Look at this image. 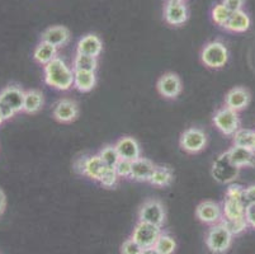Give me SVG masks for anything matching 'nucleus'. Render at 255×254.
<instances>
[{
	"label": "nucleus",
	"mask_w": 255,
	"mask_h": 254,
	"mask_svg": "<svg viewBox=\"0 0 255 254\" xmlns=\"http://www.w3.org/2000/svg\"><path fill=\"white\" fill-rule=\"evenodd\" d=\"M160 235H161V228L138 221L132 232L131 238L142 248H149V247H155Z\"/></svg>",
	"instance_id": "1a4fd4ad"
},
{
	"label": "nucleus",
	"mask_w": 255,
	"mask_h": 254,
	"mask_svg": "<svg viewBox=\"0 0 255 254\" xmlns=\"http://www.w3.org/2000/svg\"><path fill=\"white\" fill-rule=\"evenodd\" d=\"M250 24H252V22H250L249 15L244 10H238L231 13L230 18L224 25V28L226 31L243 33V32H247L249 29Z\"/></svg>",
	"instance_id": "4be33fe9"
},
{
	"label": "nucleus",
	"mask_w": 255,
	"mask_h": 254,
	"mask_svg": "<svg viewBox=\"0 0 255 254\" xmlns=\"http://www.w3.org/2000/svg\"><path fill=\"white\" fill-rule=\"evenodd\" d=\"M222 224L226 225V228L233 233V235H238L240 233L245 232L247 228L249 227L247 223V220L244 219H239V220H221Z\"/></svg>",
	"instance_id": "2f4dec72"
},
{
	"label": "nucleus",
	"mask_w": 255,
	"mask_h": 254,
	"mask_svg": "<svg viewBox=\"0 0 255 254\" xmlns=\"http://www.w3.org/2000/svg\"><path fill=\"white\" fill-rule=\"evenodd\" d=\"M120 178H131L132 162L127 159H120L115 167Z\"/></svg>",
	"instance_id": "72a5a7b5"
},
{
	"label": "nucleus",
	"mask_w": 255,
	"mask_h": 254,
	"mask_svg": "<svg viewBox=\"0 0 255 254\" xmlns=\"http://www.w3.org/2000/svg\"><path fill=\"white\" fill-rule=\"evenodd\" d=\"M103 50V42L97 34H85L84 37L79 39L76 45V53L92 56V57H98Z\"/></svg>",
	"instance_id": "f3484780"
},
{
	"label": "nucleus",
	"mask_w": 255,
	"mask_h": 254,
	"mask_svg": "<svg viewBox=\"0 0 255 254\" xmlns=\"http://www.w3.org/2000/svg\"><path fill=\"white\" fill-rule=\"evenodd\" d=\"M118 178H120V177H118L115 168H107L104 174L102 176L101 181H99V183L106 188H112L117 185Z\"/></svg>",
	"instance_id": "473e14b6"
},
{
	"label": "nucleus",
	"mask_w": 255,
	"mask_h": 254,
	"mask_svg": "<svg viewBox=\"0 0 255 254\" xmlns=\"http://www.w3.org/2000/svg\"><path fill=\"white\" fill-rule=\"evenodd\" d=\"M0 113L3 115L4 120L5 121L10 120V118H13L15 115H17V113H15V112L13 111L10 107L5 106V104H3V103H0Z\"/></svg>",
	"instance_id": "58836bf2"
},
{
	"label": "nucleus",
	"mask_w": 255,
	"mask_h": 254,
	"mask_svg": "<svg viewBox=\"0 0 255 254\" xmlns=\"http://www.w3.org/2000/svg\"><path fill=\"white\" fill-rule=\"evenodd\" d=\"M213 125L226 136H233L240 129V117H239L238 112L227 108V107H222L215 112Z\"/></svg>",
	"instance_id": "423d86ee"
},
{
	"label": "nucleus",
	"mask_w": 255,
	"mask_h": 254,
	"mask_svg": "<svg viewBox=\"0 0 255 254\" xmlns=\"http://www.w3.org/2000/svg\"><path fill=\"white\" fill-rule=\"evenodd\" d=\"M70 39V31L64 25H52L42 32L41 34V41L47 42L55 47H62Z\"/></svg>",
	"instance_id": "dca6fc26"
},
{
	"label": "nucleus",
	"mask_w": 255,
	"mask_h": 254,
	"mask_svg": "<svg viewBox=\"0 0 255 254\" xmlns=\"http://www.w3.org/2000/svg\"><path fill=\"white\" fill-rule=\"evenodd\" d=\"M244 3L245 0H222V4H224L231 13L238 10H243Z\"/></svg>",
	"instance_id": "c9c22d12"
},
{
	"label": "nucleus",
	"mask_w": 255,
	"mask_h": 254,
	"mask_svg": "<svg viewBox=\"0 0 255 254\" xmlns=\"http://www.w3.org/2000/svg\"><path fill=\"white\" fill-rule=\"evenodd\" d=\"M244 204L245 207L250 204H255V185L244 188Z\"/></svg>",
	"instance_id": "4c0bfd02"
},
{
	"label": "nucleus",
	"mask_w": 255,
	"mask_h": 254,
	"mask_svg": "<svg viewBox=\"0 0 255 254\" xmlns=\"http://www.w3.org/2000/svg\"><path fill=\"white\" fill-rule=\"evenodd\" d=\"M99 157L102 158L104 164H106L108 168H115L116 164L118 163V160L121 159L115 145L104 146V148L99 151Z\"/></svg>",
	"instance_id": "c756f323"
},
{
	"label": "nucleus",
	"mask_w": 255,
	"mask_h": 254,
	"mask_svg": "<svg viewBox=\"0 0 255 254\" xmlns=\"http://www.w3.org/2000/svg\"><path fill=\"white\" fill-rule=\"evenodd\" d=\"M250 102V93L245 88H234L225 97V107L240 112L248 107Z\"/></svg>",
	"instance_id": "a211bd4d"
},
{
	"label": "nucleus",
	"mask_w": 255,
	"mask_h": 254,
	"mask_svg": "<svg viewBox=\"0 0 255 254\" xmlns=\"http://www.w3.org/2000/svg\"><path fill=\"white\" fill-rule=\"evenodd\" d=\"M233 233L222 223L215 224L206 235V244L213 254H222L229 251L233 243Z\"/></svg>",
	"instance_id": "7ed1b4c3"
},
{
	"label": "nucleus",
	"mask_w": 255,
	"mask_h": 254,
	"mask_svg": "<svg viewBox=\"0 0 255 254\" xmlns=\"http://www.w3.org/2000/svg\"><path fill=\"white\" fill-rule=\"evenodd\" d=\"M155 248L161 254H173L177 249V243H175L171 235L166 234V233H161L156 244H155Z\"/></svg>",
	"instance_id": "c85d7f7f"
},
{
	"label": "nucleus",
	"mask_w": 255,
	"mask_h": 254,
	"mask_svg": "<svg viewBox=\"0 0 255 254\" xmlns=\"http://www.w3.org/2000/svg\"><path fill=\"white\" fill-rule=\"evenodd\" d=\"M5 122V120H4V117H3V115H1V113H0V126L3 125V123Z\"/></svg>",
	"instance_id": "79ce46f5"
},
{
	"label": "nucleus",
	"mask_w": 255,
	"mask_h": 254,
	"mask_svg": "<svg viewBox=\"0 0 255 254\" xmlns=\"http://www.w3.org/2000/svg\"><path fill=\"white\" fill-rule=\"evenodd\" d=\"M156 165L147 158L140 157L132 162L131 178L137 182H150Z\"/></svg>",
	"instance_id": "6ab92c4d"
},
{
	"label": "nucleus",
	"mask_w": 255,
	"mask_h": 254,
	"mask_svg": "<svg viewBox=\"0 0 255 254\" xmlns=\"http://www.w3.org/2000/svg\"><path fill=\"white\" fill-rule=\"evenodd\" d=\"M171 181H173V172H171L170 168L156 165L154 174L150 179V183L156 186V187H166V186L170 185Z\"/></svg>",
	"instance_id": "bb28decb"
},
{
	"label": "nucleus",
	"mask_w": 255,
	"mask_h": 254,
	"mask_svg": "<svg viewBox=\"0 0 255 254\" xmlns=\"http://www.w3.org/2000/svg\"><path fill=\"white\" fill-rule=\"evenodd\" d=\"M166 213L165 207L159 200H149L143 202L138 210V221L152 224L161 228L165 224Z\"/></svg>",
	"instance_id": "0eeeda50"
},
{
	"label": "nucleus",
	"mask_w": 255,
	"mask_h": 254,
	"mask_svg": "<svg viewBox=\"0 0 255 254\" xmlns=\"http://www.w3.org/2000/svg\"><path fill=\"white\" fill-rule=\"evenodd\" d=\"M245 220L250 228L255 229V204H250L245 207Z\"/></svg>",
	"instance_id": "e433bc0d"
},
{
	"label": "nucleus",
	"mask_w": 255,
	"mask_h": 254,
	"mask_svg": "<svg viewBox=\"0 0 255 254\" xmlns=\"http://www.w3.org/2000/svg\"><path fill=\"white\" fill-rule=\"evenodd\" d=\"M179 145L185 153L197 154L207 145V135L198 127H191L180 135Z\"/></svg>",
	"instance_id": "6e6552de"
},
{
	"label": "nucleus",
	"mask_w": 255,
	"mask_h": 254,
	"mask_svg": "<svg viewBox=\"0 0 255 254\" xmlns=\"http://www.w3.org/2000/svg\"><path fill=\"white\" fill-rule=\"evenodd\" d=\"M211 15H212V20L216 23L220 27H224L227 23L229 18L231 15V11L226 8L222 3L216 4V5L212 8V11H211Z\"/></svg>",
	"instance_id": "7c9ffc66"
},
{
	"label": "nucleus",
	"mask_w": 255,
	"mask_h": 254,
	"mask_svg": "<svg viewBox=\"0 0 255 254\" xmlns=\"http://www.w3.org/2000/svg\"><path fill=\"white\" fill-rule=\"evenodd\" d=\"M45 99L43 94L39 90L31 89L24 93V101H23V109L22 112L28 113V115H34L43 107Z\"/></svg>",
	"instance_id": "b1692460"
},
{
	"label": "nucleus",
	"mask_w": 255,
	"mask_h": 254,
	"mask_svg": "<svg viewBox=\"0 0 255 254\" xmlns=\"http://www.w3.org/2000/svg\"><path fill=\"white\" fill-rule=\"evenodd\" d=\"M212 177L221 185H230L239 177L240 168L236 167L229 158V154L224 153L212 164Z\"/></svg>",
	"instance_id": "39448f33"
},
{
	"label": "nucleus",
	"mask_w": 255,
	"mask_h": 254,
	"mask_svg": "<svg viewBox=\"0 0 255 254\" xmlns=\"http://www.w3.org/2000/svg\"><path fill=\"white\" fill-rule=\"evenodd\" d=\"M97 67H98V60H97V57L76 53L73 60L74 71H93V73H96Z\"/></svg>",
	"instance_id": "a878e982"
},
{
	"label": "nucleus",
	"mask_w": 255,
	"mask_h": 254,
	"mask_svg": "<svg viewBox=\"0 0 255 254\" xmlns=\"http://www.w3.org/2000/svg\"><path fill=\"white\" fill-rule=\"evenodd\" d=\"M142 247L138 246L132 238L127 239L124 242V244L121 246V253L122 254H141L142 252Z\"/></svg>",
	"instance_id": "f704fd0d"
},
{
	"label": "nucleus",
	"mask_w": 255,
	"mask_h": 254,
	"mask_svg": "<svg viewBox=\"0 0 255 254\" xmlns=\"http://www.w3.org/2000/svg\"><path fill=\"white\" fill-rule=\"evenodd\" d=\"M107 168L108 167L104 164L102 158L99 157V154H97V155H90V157L85 158L83 176H87L88 178H90L94 182H99Z\"/></svg>",
	"instance_id": "412c9836"
},
{
	"label": "nucleus",
	"mask_w": 255,
	"mask_h": 254,
	"mask_svg": "<svg viewBox=\"0 0 255 254\" xmlns=\"http://www.w3.org/2000/svg\"><path fill=\"white\" fill-rule=\"evenodd\" d=\"M6 206V197H5V193L4 191L0 188V215L4 213V210H5Z\"/></svg>",
	"instance_id": "ea45409f"
},
{
	"label": "nucleus",
	"mask_w": 255,
	"mask_h": 254,
	"mask_svg": "<svg viewBox=\"0 0 255 254\" xmlns=\"http://www.w3.org/2000/svg\"><path fill=\"white\" fill-rule=\"evenodd\" d=\"M201 60L210 69H221L229 60V50L221 41L208 42L202 48Z\"/></svg>",
	"instance_id": "20e7f679"
},
{
	"label": "nucleus",
	"mask_w": 255,
	"mask_h": 254,
	"mask_svg": "<svg viewBox=\"0 0 255 254\" xmlns=\"http://www.w3.org/2000/svg\"><path fill=\"white\" fill-rule=\"evenodd\" d=\"M254 141V131L249 129H239L233 135V144L235 146H243V148H253Z\"/></svg>",
	"instance_id": "cd10ccee"
},
{
	"label": "nucleus",
	"mask_w": 255,
	"mask_h": 254,
	"mask_svg": "<svg viewBox=\"0 0 255 254\" xmlns=\"http://www.w3.org/2000/svg\"><path fill=\"white\" fill-rule=\"evenodd\" d=\"M97 76L93 71H74V88L82 93L90 92L96 87Z\"/></svg>",
	"instance_id": "393cba45"
},
{
	"label": "nucleus",
	"mask_w": 255,
	"mask_h": 254,
	"mask_svg": "<svg viewBox=\"0 0 255 254\" xmlns=\"http://www.w3.org/2000/svg\"><path fill=\"white\" fill-rule=\"evenodd\" d=\"M196 216L201 223L215 225V224L221 223L222 207L212 201L201 202L196 209Z\"/></svg>",
	"instance_id": "ddd939ff"
},
{
	"label": "nucleus",
	"mask_w": 255,
	"mask_h": 254,
	"mask_svg": "<svg viewBox=\"0 0 255 254\" xmlns=\"http://www.w3.org/2000/svg\"><path fill=\"white\" fill-rule=\"evenodd\" d=\"M52 115L53 117H55V120H57L59 122L70 123L78 118L79 107L75 101L68 99V98H64V99H60V101L55 104Z\"/></svg>",
	"instance_id": "4468645a"
},
{
	"label": "nucleus",
	"mask_w": 255,
	"mask_h": 254,
	"mask_svg": "<svg viewBox=\"0 0 255 254\" xmlns=\"http://www.w3.org/2000/svg\"><path fill=\"white\" fill-rule=\"evenodd\" d=\"M141 254H161L155 247H149V248H143Z\"/></svg>",
	"instance_id": "a19ab883"
},
{
	"label": "nucleus",
	"mask_w": 255,
	"mask_h": 254,
	"mask_svg": "<svg viewBox=\"0 0 255 254\" xmlns=\"http://www.w3.org/2000/svg\"><path fill=\"white\" fill-rule=\"evenodd\" d=\"M45 83L57 90H69L74 87V70L57 56L50 64L43 66Z\"/></svg>",
	"instance_id": "f257e3e1"
},
{
	"label": "nucleus",
	"mask_w": 255,
	"mask_h": 254,
	"mask_svg": "<svg viewBox=\"0 0 255 254\" xmlns=\"http://www.w3.org/2000/svg\"><path fill=\"white\" fill-rule=\"evenodd\" d=\"M173 1H184V0H173Z\"/></svg>",
	"instance_id": "c03bdc74"
},
{
	"label": "nucleus",
	"mask_w": 255,
	"mask_h": 254,
	"mask_svg": "<svg viewBox=\"0 0 255 254\" xmlns=\"http://www.w3.org/2000/svg\"><path fill=\"white\" fill-rule=\"evenodd\" d=\"M253 150H254V153H255V131H254V141H253Z\"/></svg>",
	"instance_id": "37998d69"
},
{
	"label": "nucleus",
	"mask_w": 255,
	"mask_h": 254,
	"mask_svg": "<svg viewBox=\"0 0 255 254\" xmlns=\"http://www.w3.org/2000/svg\"><path fill=\"white\" fill-rule=\"evenodd\" d=\"M245 218L244 188L231 183L222 205V220H239Z\"/></svg>",
	"instance_id": "f03ea898"
},
{
	"label": "nucleus",
	"mask_w": 255,
	"mask_h": 254,
	"mask_svg": "<svg viewBox=\"0 0 255 254\" xmlns=\"http://www.w3.org/2000/svg\"><path fill=\"white\" fill-rule=\"evenodd\" d=\"M24 90L17 84H9L0 92V103L10 107L15 113H19L23 109Z\"/></svg>",
	"instance_id": "9b49d317"
},
{
	"label": "nucleus",
	"mask_w": 255,
	"mask_h": 254,
	"mask_svg": "<svg viewBox=\"0 0 255 254\" xmlns=\"http://www.w3.org/2000/svg\"><path fill=\"white\" fill-rule=\"evenodd\" d=\"M115 146L117 149L121 159H127L133 162V160L138 159L141 157L140 144L137 143V140L131 136L121 137L115 144Z\"/></svg>",
	"instance_id": "2eb2a0df"
},
{
	"label": "nucleus",
	"mask_w": 255,
	"mask_h": 254,
	"mask_svg": "<svg viewBox=\"0 0 255 254\" xmlns=\"http://www.w3.org/2000/svg\"><path fill=\"white\" fill-rule=\"evenodd\" d=\"M164 19L170 25H182L188 19V8L184 1L168 0L164 8Z\"/></svg>",
	"instance_id": "f8f14e48"
},
{
	"label": "nucleus",
	"mask_w": 255,
	"mask_h": 254,
	"mask_svg": "<svg viewBox=\"0 0 255 254\" xmlns=\"http://www.w3.org/2000/svg\"><path fill=\"white\" fill-rule=\"evenodd\" d=\"M227 154L231 162L240 169L243 167H253L255 164V153L250 148L233 145V148L227 150Z\"/></svg>",
	"instance_id": "aec40b11"
},
{
	"label": "nucleus",
	"mask_w": 255,
	"mask_h": 254,
	"mask_svg": "<svg viewBox=\"0 0 255 254\" xmlns=\"http://www.w3.org/2000/svg\"><path fill=\"white\" fill-rule=\"evenodd\" d=\"M57 57V47L50 45L47 42L41 41L38 45L36 46L33 52V60L37 64L46 66L47 64H50L52 60H55Z\"/></svg>",
	"instance_id": "5701e85b"
},
{
	"label": "nucleus",
	"mask_w": 255,
	"mask_h": 254,
	"mask_svg": "<svg viewBox=\"0 0 255 254\" xmlns=\"http://www.w3.org/2000/svg\"><path fill=\"white\" fill-rule=\"evenodd\" d=\"M156 89L166 99H175L182 92V80L174 73H166L159 78Z\"/></svg>",
	"instance_id": "9d476101"
}]
</instances>
